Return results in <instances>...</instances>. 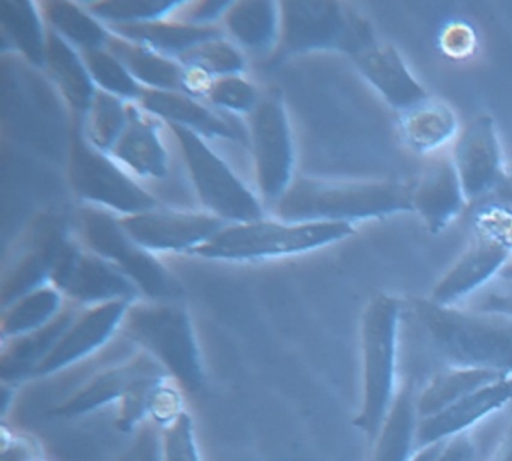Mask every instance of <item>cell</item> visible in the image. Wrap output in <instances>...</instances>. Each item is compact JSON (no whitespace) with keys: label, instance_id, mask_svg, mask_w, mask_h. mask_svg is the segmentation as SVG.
<instances>
[{"label":"cell","instance_id":"11","mask_svg":"<svg viewBox=\"0 0 512 461\" xmlns=\"http://www.w3.org/2000/svg\"><path fill=\"white\" fill-rule=\"evenodd\" d=\"M166 371L151 355L139 347L112 359L109 364L97 365L89 371L65 397L53 407L59 418H79L110 404H119L131 388L149 374Z\"/></svg>","mask_w":512,"mask_h":461},{"label":"cell","instance_id":"29","mask_svg":"<svg viewBox=\"0 0 512 461\" xmlns=\"http://www.w3.org/2000/svg\"><path fill=\"white\" fill-rule=\"evenodd\" d=\"M401 133L413 151L431 154L448 145L458 133L454 110L442 101H431L401 112Z\"/></svg>","mask_w":512,"mask_h":461},{"label":"cell","instance_id":"38","mask_svg":"<svg viewBox=\"0 0 512 461\" xmlns=\"http://www.w3.org/2000/svg\"><path fill=\"white\" fill-rule=\"evenodd\" d=\"M473 236L496 242L512 251V206L488 202L472 214Z\"/></svg>","mask_w":512,"mask_h":461},{"label":"cell","instance_id":"48","mask_svg":"<svg viewBox=\"0 0 512 461\" xmlns=\"http://www.w3.org/2000/svg\"><path fill=\"white\" fill-rule=\"evenodd\" d=\"M445 443H436V445L419 449L410 461H437V458L442 454L443 448H445Z\"/></svg>","mask_w":512,"mask_h":461},{"label":"cell","instance_id":"26","mask_svg":"<svg viewBox=\"0 0 512 461\" xmlns=\"http://www.w3.org/2000/svg\"><path fill=\"white\" fill-rule=\"evenodd\" d=\"M44 67L70 106L79 115L86 116L97 94V86L83 61L82 53L53 29L47 32Z\"/></svg>","mask_w":512,"mask_h":461},{"label":"cell","instance_id":"27","mask_svg":"<svg viewBox=\"0 0 512 461\" xmlns=\"http://www.w3.org/2000/svg\"><path fill=\"white\" fill-rule=\"evenodd\" d=\"M506 376L508 374L488 370V368L449 365L434 374L427 385L419 391L418 401H416L419 419L436 415L451 404L457 403L461 398Z\"/></svg>","mask_w":512,"mask_h":461},{"label":"cell","instance_id":"24","mask_svg":"<svg viewBox=\"0 0 512 461\" xmlns=\"http://www.w3.org/2000/svg\"><path fill=\"white\" fill-rule=\"evenodd\" d=\"M106 50L127 68L143 88L188 95L187 70L179 62L112 34Z\"/></svg>","mask_w":512,"mask_h":461},{"label":"cell","instance_id":"3","mask_svg":"<svg viewBox=\"0 0 512 461\" xmlns=\"http://www.w3.org/2000/svg\"><path fill=\"white\" fill-rule=\"evenodd\" d=\"M119 332L163 365L182 391H203L206 374L202 353L190 314L178 301L133 302Z\"/></svg>","mask_w":512,"mask_h":461},{"label":"cell","instance_id":"31","mask_svg":"<svg viewBox=\"0 0 512 461\" xmlns=\"http://www.w3.org/2000/svg\"><path fill=\"white\" fill-rule=\"evenodd\" d=\"M50 29L58 32L79 52L106 49L110 32L86 10L70 2H49L43 5Z\"/></svg>","mask_w":512,"mask_h":461},{"label":"cell","instance_id":"19","mask_svg":"<svg viewBox=\"0 0 512 461\" xmlns=\"http://www.w3.org/2000/svg\"><path fill=\"white\" fill-rule=\"evenodd\" d=\"M364 76L395 109L406 112L428 100V94L409 73L403 59L391 46L367 43L356 52Z\"/></svg>","mask_w":512,"mask_h":461},{"label":"cell","instance_id":"42","mask_svg":"<svg viewBox=\"0 0 512 461\" xmlns=\"http://www.w3.org/2000/svg\"><path fill=\"white\" fill-rule=\"evenodd\" d=\"M233 2H197V4L182 5L179 17L175 22L190 26H211L212 23L226 16Z\"/></svg>","mask_w":512,"mask_h":461},{"label":"cell","instance_id":"43","mask_svg":"<svg viewBox=\"0 0 512 461\" xmlns=\"http://www.w3.org/2000/svg\"><path fill=\"white\" fill-rule=\"evenodd\" d=\"M122 461H161L160 428L146 421L137 430V439L130 454Z\"/></svg>","mask_w":512,"mask_h":461},{"label":"cell","instance_id":"21","mask_svg":"<svg viewBox=\"0 0 512 461\" xmlns=\"http://www.w3.org/2000/svg\"><path fill=\"white\" fill-rule=\"evenodd\" d=\"M148 115L164 119L167 124L179 125L205 139H223L236 142L238 131L217 113L181 92L151 91L145 89L139 101Z\"/></svg>","mask_w":512,"mask_h":461},{"label":"cell","instance_id":"35","mask_svg":"<svg viewBox=\"0 0 512 461\" xmlns=\"http://www.w3.org/2000/svg\"><path fill=\"white\" fill-rule=\"evenodd\" d=\"M95 86L100 91L125 101H140L145 88L134 80L127 68L106 49L80 52Z\"/></svg>","mask_w":512,"mask_h":461},{"label":"cell","instance_id":"1","mask_svg":"<svg viewBox=\"0 0 512 461\" xmlns=\"http://www.w3.org/2000/svg\"><path fill=\"white\" fill-rule=\"evenodd\" d=\"M286 223H349L413 211L412 188L391 181L334 182L299 178L278 202Z\"/></svg>","mask_w":512,"mask_h":461},{"label":"cell","instance_id":"14","mask_svg":"<svg viewBox=\"0 0 512 461\" xmlns=\"http://www.w3.org/2000/svg\"><path fill=\"white\" fill-rule=\"evenodd\" d=\"M451 158L469 202L490 193L502 176V149L493 119L479 116L467 125Z\"/></svg>","mask_w":512,"mask_h":461},{"label":"cell","instance_id":"9","mask_svg":"<svg viewBox=\"0 0 512 461\" xmlns=\"http://www.w3.org/2000/svg\"><path fill=\"white\" fill-rule=\"evenodd\" d=\"M251 119V145L256 163L257 187L269 205H278L292 185V134L283 101L277 94L260 100Z\"/></svg>","mask_w":512,"mask_h":461},{"label":"cell","instance_id":"13","mask_svg":"<svg viewBox=\"0 0 512 461\" xmlns=\"http://www.w3.org/2000/svg\"><path fill=\"white\" fill-rule=\"evenodd\" d=\"M128 236L149 253L193 251L229 226L211 214L157 211L118 218Z\"/></svg>","mask_w":512,"mask_h":461},{"label":"cell","instance_id":"23","mask_svg":"<svg viewBox=\"0 0 512 461\" xmlns=\"http://www.w3.org/2000/svg\"><path fill=\"white\" fill-rule=\"evenodd\" d=\"M107 28L115 37L148 47L176 62L194 47L224 37L223 32L214 26H190L175 20L142 23V25L107 26Z\"/></svg>","mask_w":512,"mask_h":461},{"label":"cell","instance_id":"7","mask_svg":"<svg viewBox=\"0 0 512 461\" xmlns=\"http://www.w3.org/2000/svg\"><path fill=\"white\" fill-rule=\"evenodd\" d=\"M68 173L74 193L103 211L128 217L160 209V202L143 190L109 154L88 142L80 122L73 133Z\"/></svg>","mask_w":512,"mask_h":461},{"label":"cell","instance_id":"40","mask_svg":"<svg viewBox=\"0 0 512 461\" xmlns=\"http://www.w3.org/2000/svg\"><path fill=\"white\" fill-rule=\"evenodd\" d=\"M464 302L467 304L466 310L499 314L512 319V281L497 277Z\"/></svg>","mask_w":512,"mask_h":461},{"label":"cell","instance_id":"50","mask_svg":"<svg viewBox=\"0 0 512 461\" xmlns=\"http://www.w3.org/2000/svg\"><path fill=\"white\" fill-rule=\"evenodd\" d=\"M511 173H512V166H511Z\"/></svg>","mask_w":512,"mask_h":461},{"label":"cell","instance_id":"39","mask_svg":"<svg viewBox=\"0 0 512 461\" xmlns=\"http://www.w3.org/2000/svg\"><path fill=\"white\" fill-rule=\"evenodd\" d=\"M206 98L218 109L239 115L253 113L260 103L256 88L239 76L214 80Z\"/></svg>","mask_w":512,"mask_h":461},{"label":"cell","instance_id":"25","mask_svg":"<svg viewBox=\"0 0 512 461\" xmlns=\"http://www.w3.org/2000/svg\"><path fill=\"white\" fill-rule=\"evenodd\" d=\"M340 32V17L332 5L289 2L281 7V35L287 52L334 43Z\"/></svg>","mask_w":512,"mask_h":461},{"label":"cell","instance_id":"2","mask_svg":"<svg viewBox=\"0 0 512 461\" xmlns=\"http://www.w3.org/2000/svg\"><path fill=\"white\" fill-rule=\"evenodd\" d=\"M431 346L451 365L488 368L512 376V319L457 307L419 304Z\"/></svg>","mask_w":512,"mask_h":461},{"label":"cell","instance_id":"44","mask_svg":"<svg viewBox=\"0 0 512 461\" xmlns=\"http://www.w3.org/2000/svg\"><path fill=\"white\" fill-rule=\"evenodd\" d=\"M2 461H44L38 443L29 437L2 430Z\"/></svg>","mask_w":512,"mask_h":461},{"label":"cell","instance_id":"28","mask_svg":"<svg viewBox=\"0 0 512 461\" xmlns=\"http://www.w3.org/2000/svg\"><path fill=\"white\" fill-rule=\"evenodd\" d=\"M230 37L250 52H271L281 34V8L274 2H239L224 16Z\"/></svg>","mask_w":512,"mask_h":461},{"label":"cell","instance_id":"8","mask_svg":"<svg viewBox=\"0 0 512 461\" xmlns=\"http://www.w3.org/2000/svg\"><path fill=\"white\" fill-rule=\"evenodd\" d=\"M82 233L89 251L118 266L148 301H179L182 289L149 251L125 233L112 212L89 208L82 214Z\"/></svg>","mask_w":512,"mask_h":461},{"label":"cell","instance_id":"45","mask_svg":"<svg viewBox=\"0 0 512 461\" xmlns=\"http://www.w3.org/2000/svg\"><path fill=\"white\" fill-rule=\"evenodd\" d=\"M442 49L452 58H466L475 50V34L461 23L449 26L442 34Z\"/></svg>","mask_w":512,"mask_h":461},{"label":"cell","instance_id":"10","mask_svg":"<svg viewBox=\"0 0 512 461\" xmlns=\"http://www.w3.org/2000/svg\"><path fill=\"white\" fill-rule=\"evenodd\" d=\"M52 286L80 307L139 301V287L109 260L65 242L52 272Z\"/></svg>","mask_w":512,"mask_h":461},{"label":"cell","instance_id":"34","mask_svg":"<svg viewBox=\"0 0 512 461\" xmlns=\"http://www.w3.org/2000/svg\"><path fill=\"white\" fill-rule=\"evenodd\" d=\"M182 5V2L173 0H116L95 2L85 10L106 26L142 25L170 19Z\"/></svg>","mask_w":512,"mask_h":461},{"label":"cell","instance_id":"37","mask_svg":"<svg viewBox=\"0 0 512 461\" xmlns=\"http://www.w3.org/2000/svg\"><path fill=\"white\" fill-rule=\"evenodd\" d=\"M161 461H202L194 424L187 410L172 424L160 428Z\"/></svg>","mask_w":512,"mask_h":461},{"label":"cell","instance_id":"5","mask_svg":"<svg viewBox=\"0 0 512 461\" xmlns=\"http://www.w3.org/2000/svg\"><path fill=\"white\" fill-rule=\"evenodd\" d=\"M349 223L311 221V223H254L229 224L211 241L194 248L191 253L205 259L250 262L272 257L296 256L328 247L355 235Z\"/></svg>","mask_w":512,"mask_h":461},{"label":"cell","instance_id":"32","mask_svg":"<svg viewBox=\"0 0 512 461\" xmlns=\"http://www.w3.org/2000/svg\"><path fill=\"white\" fill-rule=\"evenodd\" d=\"M2 26L20 52L37 67L46 64L47 32L31 2H2Z\"/></svg>","mask_w":512,"mask_h":461},{"label":"cell","instance_id":"41","mask_svg":"<svg viewBox=\"0 0 512 461\" xmlns=\"http://www.w3.org/2000/svg\"><path fill=\"white\" fill-rule=\"evenodd\" d=\"M182 401L184 400H182L181 386L169 377L161 382L152 395L149 403V421L154 422L158 428L172 424L185 410Z\"/></svg>","mask_w":512,"mask_h":461},{"label":"cell","instance_id":"22","mask_svg":"<svg viewBox=\"0 0 512 461\" xmlns=\"http://www.w3.org/2000/svg\"><path fill=\"white\" fill-rule=\"evenodd\" d=\"M419 392L415 382L404 380L395 392L391 409L380 427L373 445L370 461H410L416 454V430H418Z\"/></svg>","mask_w":512,"mask_h":461},{"label":"cell","instance_id":"49","mask_svg":"<svg viewBox=\"0 0 512 461\" xmlns=\"http://www.w3.org/2000/svg\"><path fill=\"white\" fill-rule=\"evenodd\" d=\"M499 278L512 281V260L505 266V268L502 269V272L499 274Z\"/></svg>","mask_w":512,"mask_h":461},{"label":"cell","instance_id":"20","mask_svg":"<svg viewBox=\"0 0 512 461\" xmlns=\"http://www.w3.org/2000/svg\"><path fill=\"white\" fill-rule=\"evenodd\" d=\"M83 307L74 304L65 310L49 325L40 331L32 332L25 337L2 341L0 370L5 385H17L23 380L32 379L38 365L52 352L62 335L76 319Z\"/></svg>","mask_w":512,"mask_h":461},{"label":"cell","instance_id":"12","mask_svg":"<svg viewBox=\"0 0 512 461\" xmlns=\"http://www.w3.org/2000/svg\"><path fill=\"white\" fill-rule=\"evenodd\" d=\"M131 304L133 302L116 301L83 307L52 352L38 365L32 379L55 376L100 353L116 332L121 331Z\"/></svg>","mask_w":512,"mask_h":461},{"label":"cell","instance_id":"15","mask_svg":"<svg viewBox=\"0 0 512 461\" xmlns=\"http://www.w3.org/2000/svg\"><path fill=\"white\" fill-rule=\"evenodd\" d=\"M512 260V251L496 242L475 238L431 293L439 307H457L499 277Z\"/></svg>","mask_w":512,"mask_h":461},{"label":"cell","instance_id":"30","mask_svg":"<svg viewBox=\"0 0 512 461\" xmlns=\"http://www.w3.org/2000/svg\"><path fill=\"white\" fill-rule=\"evenodd\" d=\"M65 310V296L55 286L41 287L4 308L2 341L25 337L52 323Z\"/></svg>","mask_w":512,"mask_h":461},{"label":"cell","instance_id":"17","mask_svg":"<svg viewBox=\"0 0 512 461\" xmlns=\"http://www.w3.org/2000/svg\"><path fill=\"white\" fill-rule=\"evenodd\" d=\"M466 194L452 158H436L428 164L412 188L413 211L421 215L428 229L439 233L455 220L467 205Z\"/></svg>","mask_w":512,"mask_h":461},{"label":"cell","instance_id":"46","mask_svg":"<svg viewBox=\"0 0 512 461\" xmlns=\"http://www.w3.org/2000/svg\"><path fill=\"white\" fill-rule=\"evenodd\" d=\"M473 454L475 448L466 433H463L445 443V448L437 461H472Z\"/></svg>","mask_w":512,"mask_h":461},{"label":"cell","instance_id":"4","mask_svg":"<svg viewBox=\"0 0 512 461\" xmlns=\"http://www.w3.org/2000/svg\"><path fill=\"white\" fill-rule=\"evenodd\" d=\"M401 302L391 295L374 296L365 308L361 325L362 398L353 425L371 443L394 401L397 377L398 326Z\"/></svg>","mask_w":512,"mask_h":461},{"label":"cell","instance_id":"33","mask_svg":"<svg viewBox=\"0 0 512 461\" xmlns=\"http://www.w3.org/2000/svg\"><path fill=\"white\" fill-rule=\"evenodd\" d=\"M128 127V106L124 100L98 89L91 109L85 116L86 139L98 151L112 154Z\"/></svg>","mask_w":512,"mask_h":461},{"label":"cell","instance_id":"18","mask_svg":"<svg viewBox=\"0 0 512 461\" xmlns=\"http://www.w3.org/2000/svg\"><path fill=\"white\" fill-rule=\"evenodd\" d=\"M119 166L143 179H164L170 172V157L157 124L133 104H128V127L112 151Z\"/></svg>","mask_w":512,"mask_h":461},{"label":"cell","instance_id":"16","mask_svg":"<svg viewBox=\"0 0 512 461\" xmlns=\"http://www.w3.org/2000/svg\"><path fill=\"white\" fill-rule=\"evenodd\" d=\"M512 400V376L502 377L436 415L419 419L416 430V452L436 443L448 442L452 437L466 433L485 416L502 409Z\"/></svg>","mask_w":512,"mask_h":461},{"label":"cell","instance_id":"47","mask_svg":"<svg viewBox=\"0 0 512 461\" xmlns=\"http://www.w3.org/2000/svg\"><path fill=\"white\" fill-rule=\"evenodd\" d=\"M488 461H512V424L509 425L508 430L503 434L496 451L493 452Z\"/></svg>","mask_w":512,"mask_h":461},{"label":"cell","instance_id":"6","mask_svg":"<svg viewBox=\"0 0 512 461\" xmlns=\"http://www.w3.org/2000/svg\"><path fill=\"white\" fill-rule=\"evenodd\" d=\"M167 125L179 143L194 190L209 214L227 224L265 220L259 199L199 134L179 125Z\"/></svg>","mask_w":512,"mask_h":461},{"label":"cell","instance_id":"36","mask_svg":"<svg viewBox=\"0 0 512 461\" xmlns=\"http://www.w3.org/2000/svg\"><path fill=\"white\" fill-rule=\"evenodd\" d=\"M178 62L187 70L199 71L214 80L241 76L245 70L244 56L224 37L194 47Z\"/></svg>","mask_w":512,"mask_h":461}]
</instances>
